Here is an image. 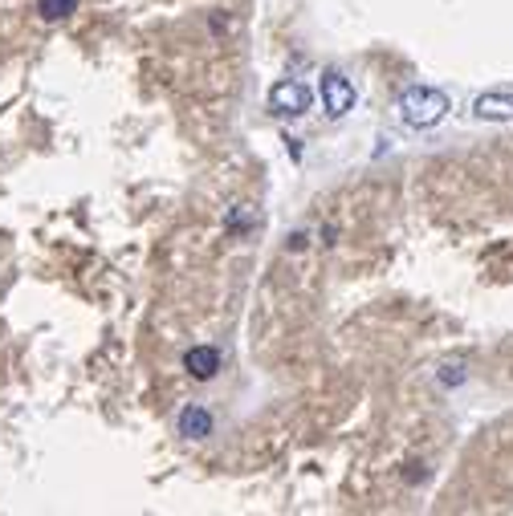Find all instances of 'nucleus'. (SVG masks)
I'll return each instance as SVG.
<instances>
[{"mask_svg":"<svg viewBox=\"0 0 513 516\" xmlns=\"http://www.w3.org/2000/svg\"><path fill=\"white\" fill-rule=\"evenodd\" d=\"M399 114H404L407 126L428 131V126L444 123V114H448V94H444V90H432V86H407L404 94H399Z\"/></svg>","mask_w":513,"mask_h":516,"instance_id":"1","label":"nucleus"},{"mask_svg":"<svg viewBox=\"0 0 513 516\" xmlns=\"http://www.w3.org/2000/svg\"><path fill=\"white\" fill-rule=\"evenodd\" d=\"M176 427L184 439H204V435H213V415L204 411V407H184Z\"/></svg>","mask_w":513,"mask_h":516,"instance_id":"6","label":"nucleus"},{"mask_svg":"<svg viewBox=\"0 0 513 516\" xmlns=\"http://www.w3.org/2000/svg\"><path fill=\"white\" fill-rule=\"evenodd\" d=\"M184 370L192 378H200V383H208V378H216V370H221V350H216V346H192V350L184 354Z\"/></svg>","mask_w":513,"mask_h":516,"instance_id":"5","label":"nucleus"},{"mask_svg":"<svg viewBox=\"0 0 513 516\" xmlns=\"http://www.w3.org/2000/svg\"><path fill=\"white\" fill-rule=\"evenodd\" d=\"M74 9H78V0H37L41 21H65Z\"/></svg>","mask_w":513,"mask_h":516,"instance_id":"7","label":"nucleus"},{"mask_svg":"<svg viewBox=\"0 0 513 516\" xmlns=\"http://www.w3.org/2000/svg\"><path fill=\"white\" fill-rule=\"evenodd\" d=\"M269 110L298 118V114L310 110V90L301 86V82H277V86L269 90Z\"/></svg>","mask_w":513,"mask_h":516,"instance_id":"3","label":"nucleus"},{"mask_svg":"<svg viewBox=\"0 0 513 516\" xmlns=\"http://www.w3.org/2000/svg\"><path fill=\"white\" fill-rule=\"evenodd\" d=\"M473 114L477 118H489V123H509L513 118V90H489L473 102Z\"/></svg>","mask_w":513,"mask_h":516,"instance_id":"4","label":"nucleus"},{"mask_svg":"<svg viewBox=\"0 0 513 516\" xmlns=\"http://www.w3.org/2000/svg\"><path fill=\"white\" fill-rule=\"evenodd\" d=\"M318 90H322V110H326L330 118H343L346 110H354V86L338 70L322 73V86Z\"/></svg>","mask_w":513,"mask_h":516,"instance_id":"2","label":"nucleus"},{"mask_svg":"<svg viewBox=\"0 0 513 516\" xmlns=\"http://www.w3.org/2000/svg\"><path fill=\"white\" fill-rule=\"evenodd\" d=\"M440 378H444V383H452V386H456L460 378H465V370H460V366H444V374H440Z\"/></svg>","mask_w":513,"mask_h":516,"instance_id":"8","label":"nucleus"}]
</instances>
